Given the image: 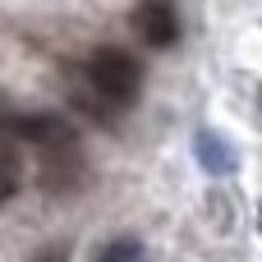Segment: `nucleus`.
Wrapping results in <instances>:
<instances>
[{"label":"nucleus","mask_w":262,"mask_h":262,"mask_svg":"<svg viewBox=\"0 0 262 262\" xmlns=\"http://www.w3.org/2000/svg\"><path fill=\"white\" fill-rule=\"evenodd\" d=\"M134 32L147 51H170L180 41V14L175 0H138L134 5Z\"/></svg>","instance_id":"obj_2"},{"label":"nucleus","mask_w":262,"mask_h":262,"mask_svg":"<svg viewBox=\"0 0 262 262\" xmlns=\"http://www.w3.org/2000/svg\"><path fill=\"white\" fill-rule=\"evenodd\" d=\"M83 78H88L115 111H129V106L138 101V88H143V64H138L129 51H120V46H97V51L88 55V64H83Z\"/></svg>","instance_id":"obj_1"},{"label":"nucleus","mask_w":262,"mask_h":262,"mask_svg":"<svg viewBox=\"0 0 262 262\" xmlns=\"http://www.w3.org/2000/svg\"><path fill=\"white\" fill-rule=\"evenodd\" d=\"M14 138H23V143H32L37 152H46V147H64V143H78V134H74V124L69 120H60V115H46V111H37V115H9V124H5Z\"/></svg>","instance_id":"obj_4"},{"label":"nucleus","mask_w":262,"mask_h":262,"mask_svg":"<svg viewBox=\"0 0 262 262\" xmlns=\"http://www.w3.org/2000/svg\"><path fill=\"white\" fill-rule=\"evenodd\" d=\"M193 157L203 161L207 175H235V166H239L235 143H230L226 134H216V129H198V134H193Z\"/></svg>","instance_id":"obj_5"},{"label":"nucleus","mask_w":262,"mask_h":262,"mask_svg":"<svg viewBox=\"0 0 262 262\" xmlns=\"http://www.w3.org/2000/svg\"><path fill=\"white\" fill-rule=\"evenodd\" d=\"M258 230H262V203H258Z\"/></svg>","instance_id":"obj_10"},{"label":"nucleus","mask_w":262,"mask_h":262,"mask_svg":"<svg viewBox=\"0 0 262 262\" xmlns=\"http://www.w3.org/2000/svg\"><path fill=\"white\" fill-rule=\"evenodd\" d=\"M0 161H5V189H0V198L9 203L14 193H18V184H23V157H18V138L5 129V152H0Z\"/></svg>","instance_id":"obj_7"},{"label":"nucleus","mask_w":262,"mask_h":262,"mask_svg":"<svg viewBox=\"0 0 262 262\" xmlns=\"http://www.w3.org/2000/svg\"><path fill=\"white\" fill-rule=\"evenodd\" d=\"M138 258H143V244L129 239V235H124V239H111V244L97 253V262H138Z\"/></svg>","instance_id":"obj_8"},{"label":"nucleus","mask_w":262,"mask_h":262,"mask_svg":"<svg viewBox=\"0 0 262 262\" xmlns=\"http://www.w3.org/2000/svg\"><path fill=\"white\" fill-rule=\"evenodd\" d=\"M258 111H262V83H258Z\"/></svg>","instance_id":"obj_9"},{"label":"nucleus","mask_w":262,"mask_h":262,"mask_svg":"<svg viewBox=\"0 0 262 262\" xmlns=\"http://www.w3.org/2000/svg\"><path fill=\"white\" fill-rule=\"evenodd\" d=\"M88 175V161H83V147L78 143H64V147H46L41 152V189L46 193H74Z\"/></svg>","instance_id":"obj_3"},{"label":"nucleus","mask_w":262,"mask_h":262,"mask_svg":"<svg viewBox=\"0 0 262 262\" xmlns=\"http://www.w3.org/2000/svg\"><path fill=\"white\" fill-rule=\"evenodd\" d=\"M69 101H74V111H78L83 120H97V124H111V120H115V106H111L88 78H83V88H69Z\"/></svg>","instance_id":"obj_6"}]
</instances>
